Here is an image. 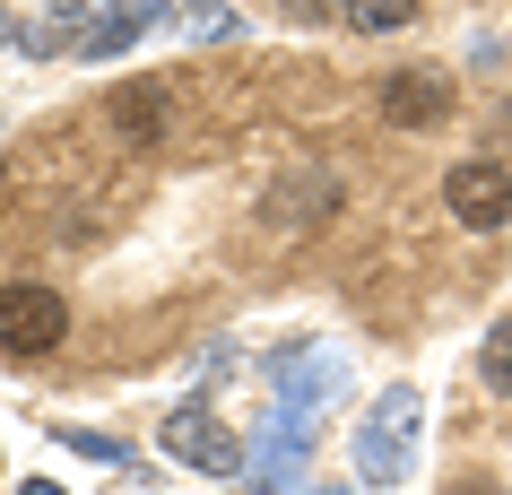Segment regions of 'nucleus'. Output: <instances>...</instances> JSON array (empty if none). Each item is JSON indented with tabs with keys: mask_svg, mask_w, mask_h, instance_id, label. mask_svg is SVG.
Segmentation results:
<instances>
[{
	"mask_svg": "<svg viewBox=\"0 0 512 495\" xmlns=\"http://www.w3.org/2000/svg\"><path fill=\"white\" fill-rule=\"evenodd\" d=\"M27 495H61V487H44V478H35V487H27Z\"/></svg>",
	"mask_w": 512,
	"mask_h": 495,
	"instance_id": "9d476101",
	"label": "nucleus"
},
{
	"mask_svg": "<svg viewBox=\"0 0 512 495\" xmlns=\"http://www.w3.org/2000/svg\"><path fill=\"white\" fill-rule=\"evenodd\" d=\"M330 209H339V174H322V165H296V174L261 200L270 226H313V218H330Z\"/></svg>",
	"mask_w": 512,
	"mask_h": 495,
	"instance_id": "20e7f679",
	"label": "nucleus"
},
{
	"mask_svg": "<svg viewBox=\"0 0 512 495\" xmlns=\"http://www.w3.org/2000/svg\"><path fill=\"white\" fill-rule=\"evenodd\" d=\"M70 339V304L44 278H0V357H53Z\"/></svg>",
	"mask_w": 512,
	"mask_h": 495,
	"instance_id": "f257e3e1",
	"label": "nucleus"
},
{
	"mask_svg": "<svg viewBox=\"0 0 512 495\" xmlns=\"http://www.w3.org/2000/svg\"><path fill=\"white\" fill-rule=\"evenodd\" d=\"M452 495H504V487H495V478H460Z\"/></svg>",
	"mask_w": 512,
	"mask_h": 495,
	"instance_id": "1a4fd4ad",
	"label": "nucleus"
},
{
	"mask_svg": "<svg viewBox=\"0 0 512 495\" xmlns=\"http://www.w3.org/2000/svg\"><path fill=\"white\" fill-rule=\"evenodd\" d=\"M382 113L400 122V131H426L452 113V79H434V70H400V79H382Z\"/></svg>",
	"mask_w": 512,
	"mask_h": 495,
	"instance_id": "39448f33",
	"label": "nucleus"
},
{
	"mask_svg": "<svg viewBox=\"0 0 512 495\" xmlns=\"http://www.w3.org/2000/svg\"><path fill=\"white\" fill-rule=\"evenodd\" d=\"M478 374H486V391H504V400H512V322H495L478 339Z\"/></svg>",
	"mask_w": 512,
	"mask_h": 495,
	"instance_id": "0eeeda50",
	"label": "nucleus"
},
{
	"mask_svg": "<svg viewBox=\"0 0 512 495\" xmlns=\"http://www.w3.org/2000/svg\"><path fill=\"white\" fill-rule=\"evenodd\" d=\"M113 131L131 139V148H165V87L157 79L113 87Z\"/></svg>",
	"mask_w": 512,
	"mask_h": 495,
	"instance_id": "423d86ee",
	"label": "nucleus"
},
{
	"mask_svg": "<svg viewBox=\"0 0 512 495\" xmlns=\"http://www.w3.org/2000/svg\"><path fill=\"white\" fill-rule=\"evenodd\" d=\"M443 209H452L460 226H478V235H495V226L512 218V174H504V165H486V157L452 165V174H443Z\"/></svg>",
	"mask_w": 512,
	"mask_h": 495,
	"instance_id": "f03ea898",
	"label": "nucleus"
},
{
	"mask_svg": "<svg viewBox=\"0 0 512 495\" xmlns=\"http://www.w3.org/2000/svg\"><path fill=\"white\" fill-rule=\"evenodd\" d=\"M408 18H417V0H348V27H365V35H391Z\"/></svg>",
	"mask_w": 512,
	"mask_h": 495,
	"instance_id": "6e6552de",
	"label": "nucleus"
},
{
	"mask_svg": "<svg viewBox=\"0 0 512 495\" xmlns=\"http://www.w3.org/2000/svg\"><path fill=\"white\" fill-rule=\"evenodd\" d=\"M165 452L191 461V469H243V443L226 435L209 409H174V417H165Z\"/></svg>",
	"mask_w": 512,
	"mask_h": 495,
	"instance_id": "7ed1b4c3",
	"label": "nucleus"
}]
</instances>
